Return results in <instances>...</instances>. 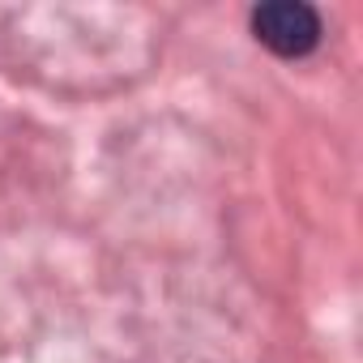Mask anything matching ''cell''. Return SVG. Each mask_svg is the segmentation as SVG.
Here are the masks:
<instances>
[{"mask_svg": "<svg viewBox=\"0 0 363 363\" xmlns=\"http://www.w3.org/2000/svg\"><path fill=\"white\" fill-rule=\"evenodd\" d=\"M252 35L265 43L274 56H308L320 43V18L303 0H269V5L252 9Z\"/></svg>", "mask_w": 363, "mask_h": 363, "instance_id": "1", "label": "cell"}]
</instances>
